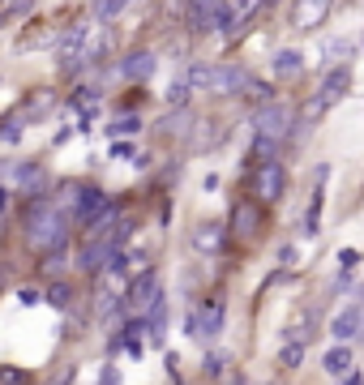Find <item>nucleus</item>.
Returning <instances> with one entry per match:
<instances>
[{
    "instance_id": "f257e3e1",
    "label": "nucleus",
    "mask_w": 364,
    "mask_h": 385,
    "mask_svg": "<svg viewBox=\"0 0 364 385\" xmlns=\"http://www.w3.org/2000/svg\"><path fill=\"white\" fill-rule=\"evenodd\" d=\"M77 236L73 218L65 206H56L51 193H39V197H22V240L30 253H56V248H69Z\"/></svg>"
},
{
    "instance_id": "f03ea898",
    "label": "nucleus",
    "mask_w": 364,
    "mask_h": 385,
    "mask_svg": "<svg viewBox=\"0 0 364 385\" xmlns=\"http://www.w3.org/2000/svg\"><path fill=\"white\" fill-rule=\"evenodd\" d=\"M51 197H56V206L69 210L77 236L94 232V227H108V223H116V218L125 214V201H116L112 193H103V184H90V180H69Z\"/></svg>"
},
{
    "instance_id": "7ed1b4c3",
    "label": "nucleus",
    "mask_w": 364,
    "mask_h": 385,
    "mask_svg": "<svg viewBox=\"0 0 364 385\" xmlns=\"http://www.w3.org/2000/svg\"><path fill=\"white\" fill-rule=\"evenodd\" d=\"M184 77H189L193 94L201 90V94H211V99H232V94H240V90L249 86L253 73H249L244 65H236V61H219V65L193 61V65L184 69Z\"/></svg>"
},
{
    "instance_id": "20e7f679",
    "label": "nucleus",
    "mask_w": 364,
    "mask_h": 385,
    "mask_svg": "<svg viewBox=\"0 0 364 385\" xmlns=\"http://www.w3.org/2000/svg\"><path fill=\"white\" fill-rule=\"evenodd\" d=\"M347 90H351V65H347V61H339V65H330V69L322 73L318 90L308 94V103H304V112H300V116H304L308 125H322L330 107L347 99Z\"/></svg>"
},
{
    "instance_id": "39448f33",
    "label": "nucleus",
    "mask_w": 364,
    "mask_h": 385,
    "mask_svg": "<svg viewBox=\"0 0 364 385\" xmlns=\"http://www.w3.org/2000/svg\"><path fill=\"white\" fill-rule=\"evenodd\" d=\"M120 248H129V244H120V236H116V223H108V227H94V232H82V244H77V270L86 274V279H99L103 270H108V261L120 253Z\"/></svg>"
},
{
    "instance_id": "423d86ee",
    "label": "nucleus",
    "mask_w": 364,
    "mask_h": 385,
    "mask_svg": "<svg viewBox=\"0 0 364 385\" xmlns=\"http://www.w3.org/2000/svg\"><path fill=\"white\" fill-rule=\"evenodd\" d=\"M287 163L279 154L262 158V163H253V168L244 172V184H249V197H257L262 206H279L287 197Z\"/></svg>"
},
{
    "instance_id": "0eeeda50",
    "label": "nucleus",
    "mask_w": 364,
    "mask_h": 385,
    "mask_svg": "<svg viewBox=\"0 0 364 385\" xmlns=\"http://www.w3.org/2000/svg\"><path fill=\"white\" fill-rule=\"evenodd\" d=\"M296 120H300V116H296V107L283 103V99H266V103L249 107V125H253V133H262V137H270V141H279V146H287Z\"/></svg>"
},
{
    "instance_id": "6e6552de",
    "label": "nucleus",
    "mask_w": 364,
    "mask_h": 385,
    "mask_svg": "<svg viewBox=\"0 0 364 385\" xmlns=\"http://www.w3.org/2000/svg\"><path fill=\"white\" fill-rule=\"evenodd\" d=\"M0 180L13 189V197L51 193V176H47V163L43 158H9V163H0Z\"/></svg>"
},
{
    "instance_id": "1a4fd4ad",
    "label": "nucleus",
    "mask_w": 364,
    "mask_h": 385,
    "mask_svg": "<svg viewBox=\"0 0 364 385\" xmlns=\"http://www.w3.org/2000/svg\"><path fill=\"white\" fill-rule=\"evenodd\" d=\"M266 227V206L257 201V197H240L232 201V218H227V232L240 236V240H257Z\"/></svg>"
},
{
    "instance_id": "9d476101",
    "label": "nucleus",
    "mask_w": 364,
    "mask_h": 385,
    "mask_svg": "<svg viewBox=\"0 0 364 385\" xmlns=\"http://www.w3.org/2000/svg\"><path fill=\"white\" fill-rule=\"evenodd\" d=\"M227 240H232V232H227V223H219V218H201V223L189 232V248L197 257H223Z\"/></svg>"
},
{
    "instance_id": "9b49d317",
    "label": "nucleus",
    "mask_w": 364,
    "mask_h": 385,
    "mask_svg": "<svg viewBox=\"0 0 364 385\" xmlns=\"http://www.w3.org/2000/svg\"><path fill=\"white\" fill-rule=\"evenodd\" d=\"M159 291H163V274L154 270V265H142L133 279L125 283V304H129V313H142Z\"/></svg>"
},
{
    "instance_id": "f8f14e48",
    "label": "nucleus",
    "mask_w": 364,
    "mask_h": 385,
    "mask_svg": "<svg viewBox=\"0 0 364 385\" xmlns=\"http://www.w3.org/2000/svg\"><path fill=\"white\" fill-rule=\"evenodd\" d=\"M154 69H159V56H154L150 47H129L125 56L116 61V73L129 82V86H146L154 77Z\"/></svg>"
},
{
    "instance_id": "ddd939ff",
    "label": "nucleus",
    "mask_w": 364,
    "mask_h": 385,
    "mask_svg": "<svg viewBox=\"0 0 364 385\" xmlns=\"http://www.w3.org/2000/svg\"><path fill=\"white\" fill-rule=\"evenodd\" d=\"M193 317H197V334L201 339H219L223 325H227V300L223 296H206L193 304Z\"/></svg>"
},
{
    "instance_id": "4468645a",
    "label": "nucleus",
    "mask_w": 364,
    "mask_h": 385,
    "mask_svg": "<svg viewBox=\"0 0 364 385\" xmlns=\"http://www.w3.org/2000/svg\"><path fill=\"white\" fill-rule=\"evenodd\" d=\"M330 334H334V343H356L360 334H364V300L356 296L351 304H343L334 317H330Z\"/></svg>"
},
{
    "instance_id": "2eb2a0df",
    "label": "nucleus",
    "mask_w": 364,
    "mask_h": 385,
    "mask_svg": "<svg viewBox=\"0 0 364 385\" xmlns=\"http://www.w3.org/2000/svg\"><path fill=\"white\" fill-rule=\"evenodd\" d=\"M223 137H227V125H223V120H215V116H197L184 141H189V150H193V154H201V150L223 146Z\"/></svg>"
},
{
    "instance_id": "dca6fc26",
    "label": "nucleus",
    "mask_w": 364,
    "mask_h": 385,
    "mask_svg": "<svg viewBox=\"0 0 364 385\" xmlns=\"http://www.w3.org/2000/svg\"><path fill=\"white\" fill-rule=\"evenodd\" d=\"M330 9H334V0H296V9H291V26H296L300 34L322 30V22L330 18Z\"/></svg>"
},
{
    "instance_id": "f3484780",
    "label": "nucleus",
    "mask_w": 364,
    "mask_h": 385,
    "mask_svg": "<svg viewBox=\"0 0 364 385\" xmlns=\"http://www.w3.org/2000/svg\"><path fill=\"white\" fill-rule=\"evenodd\" d=\"M304 65H308V56H304L300 47H279L275 56H270V77L275 82H291V77L304 73Z\"/></svg>"
},
{
    "instance_id": "a211bd4d",
    "label": "nucleus",
    "mask_w": 364,
    "mask_h": 385,
    "mask_svg": "<svg viewBox=\"0 0 364 385\" xmlns=\"http://www.w3.org/2000/svg\"><path fill=\"white\" fill-rule=\"evenodd\" d=\"M322 206H326V180H313V201L304 206L300 236H308V240H318V236H322Z\"/></svg>"
},
{
    "instance_id": "6ab92c4d",
    "label": "nucleus",
    "mask_w": 364,
    "mask_h": 385,
    "mask_svg": "<svg viewBox=\"0 0 364 385\" xmlns=\"http://www.w3.org/2000/svg\"><path fill=\"white\" fill-rule=\"evenodd\" d=\"M193 107H168V116L159 120V133L163 137H172V141H184L189 137V129H193Z\"/></svg>"
},
{
    "instance_id": "aec40b11",
    "label": "nucleus",
    "mask_w": 364,
    "mask_h": 385,
    "mask_svg": "<svg viewBox=\"0 0 364 385\" xmlns=\"http://www.w3.org/2000/svg\"><path fill=\"white\" fill-rule=\"evenodd\" d=\"M43 304L69 313V308L77 304V287H73L69 279H47V287H43Z\"/></svg>"
},
{
    "instance_id": "412c9836",
    "label": "nucleus",
    "mask_w": 364,
    "mask_h": 385,
    "mask_svg": "<svg viewBox=\"0 0 364 385\" xmlns=\"http://www.w3.org/2000/svg\"><path fill=\"white\" fill-rule=\"evenodd\" d=\"M351 364H356V355H351V343H334V347L322 355V372H326V377H339V381L351 372Z\"/></svg>"
},
{
    "instance_id": "4be33fe9",
    "label": "nucleus",
    "mask_w": 364,
    "mask_h": 385,
    "mask_svg": "<svg viewBox=\"0 0 364 385\" xmlns=\"http://www.w3.org/2000/svg\"><path fill=\"white\" fill-rule=\"evenodd\" d=\"M142 129H146L142 112H133V107H129V112H120L112 125H103V137H133V133H142Z\"/></svg>"
},
{
    "instance_id": "5701e85b",
    "label": "nucleus",
    "mask_w": 364,
    "mask_h": 385,
    "mask_svg": "<svg viewBox=\"0 0 364 385\" xmlns=\"http://www.w3.org/2000/svg\"><path fill=\"white\" fill-rule=\"evenodd\" d=\"M227 9H232V18L249 30V26H253V18L266 9V0H227Z\"/></svg>"
},
{
    "instance_id": "b1692460",
    "label": "nucleus",
    "mask_w": 364,
    "mask_h": 385,
    "mask_svg": "<svg viewBox=\"0 0 364 385\" xmlns=\"http://www.w3.org/2000/svg\"><path fill=\"white\" fill-rule=\"evenodd\" d=\"M304 355H308V343H300V339H283V351H279V364H283L287 372H296V368L304 364Z\"/></svg>"
},
{
    "instance_id": "393cba45",
    "label": "nucleus",
    "mask_w": 364,
    "mask_h": 385,
    "mask_svg": "<svg viewBox=\"0 0 364 385\" xmlns=\"http://www.w3.org/2000/svg\"><path fill=\"white\" fill-rule=\"evenodd\" d=\"M163 103H168V107H189V103H193V86H189V77H184V73H180L168 90H163Z\"/></svg>"
},
{
    "instance_id": "a878e982",
    "label": "nucleus",
    "mask_w": 364,
    "mask_h": 385,
    "mask_svg": "<svg viewBox=\"0 0 364 385\" xmlns=\"http://www.w3.org/2000/svg\"><path fill=\"white\" fill-rule=\"evenodd\" d=\"M65 261H69V248L43 253V261H39V274H43V279H65Z\"/></svg>"
},
{
    "instance_id": "bb28decb",
    "label": "nucleus",
    "mask_w": 364,
    "mask_h": 385,
    "mask_svg": "<svg viewBox=\"0 0 364 385\" xmlns=\"http://www.w3.org/2000/svg\"><path fill=\"white\" fill-rule=\"evenodd\" d=\"M120 13H125V0H90V18L94 22H108L112 26Z\"/></svg>"
},
{
    "instance_id": "cd10ccee",
    "label": "nucleus",
    "mask_w": 364,
    "mask_h": 385,
    "mask_svg": "<svg viewBox=\"0 0 364 385\" xmlns=\"http://www.w3.org/2000/svg\"><path fill=\"white\" fill-rule=\"evenodd\" d=\"M240 99H244L249 107H257V103H266V99H275V86H270V82H262V77H249V86L240 90Z\"/></svg>"
},
{
    "instance_id": "c85d7f7f",
    "label": "nucleus",
    "mask_w": 364,
    "mask_h": 385,
    "mask_svg": "<svg viewBox=\"0 0 364 385\" xmlns=\"http://www.w3.org/2000/svg\"><path fill=\"white\" fill-rule=\"evenodd\" d=\"M201 377H206V381L227 377V355H223V351H206V355H201Z\"/></svg>"
},
{
    "instance_id": "c756f323",
    "label": "nucleus",
    "mask_w": 364,
    "mask_h": 385,
    "mask_svg": "<svg viewBox=\"0 0 364 385\" xmlns=\"http://www.w3.org/2000/svg\"><path fill=\"white\" fill-rule=\"evenodd\" d=\"M26 137V120L22 116H5V120H0V141H5V146H18Z\"/></svg>"
},
{
    "instance_id": "7c9ffc66",
    "label": "nucleus",
    "mask_w": 364,
    "mask_h": 385,
    "mask_svg": "<svg viewBox=\"0 0 364 385\" xmlns=\"http://www.w3.org/2000/svg\"><path fill=\"white\" fill-rule=\"evenodd\" d=\"M13 296H18L22 308H39V304H43V287H39V283H22Z\"/></svg>"
},
{
    "instance_id": "2f4dec72",
    "label": "nucleus",
    "mask_w": 364,
    "mask_h": 385,
    "mask_svg": "<svg viewBox=\"0 0 364 385\" xmlns=\"http://www.w3.org/2000/svg\"><path fill=\"white\" fill-rule=\"evenodd\" d=\"M26 13H34V0H9V5L0 9V22H18Z\"/></svg>"
},
{
    "instance_id": "473e14b6",
    "label": "nucleus",
    "mask_w": 364,
    "mask_h": 385,
    "mask_svg": "<svg viewBox=\"0 0 364 385\" xmlns=\"http://www.w3.org/2000/svg\"><path fill=\"white\" fill-rule=\"evenodd\" d=\"M351 51H356V43H351V39H334V43L326 47V61H330V65H339V61H351Z\"/></svg>"
},
{
    "instance_id": "72a5a7b5",
    "label": "nucleus",
    "mask_w": 364,
    "mask_h": 385,
    "mask_svg": "<svg viewBox=\"0 0 364 385\" xmlns=\"http://www.w3.org/2000/svg\"><path fill=\"white\" fill-rule=\"evenodd\" d=\"M296 261H300V248H296L291 240L275 248V265H279V270H296Z\"/></svg>"
},
{
    "instance_id": "f704fd0d",
    "label": "nucleus",
    "mask_w": 364,
    "mask_h": 385,
    "mask_svg": "<svg viewBox=\"0 0 364 385\" xmlns=\"http://www.w3.org/2000/svg\"><path fill=\"white\" fill-rule=\"evenodd\" d=\"M108 154H112V158H120V163H133V154H137V146H133V141H125V137H112V146H108Z\"/></svg>"
},
{
    "instance_id": "c9c22d12",
    "label": "nucleus",
    "mask_w": 364,
    "mask_h": 385,
    "mask_svg": "<svg viewBox=\"0 0 364 385\" xmlns=\"http://www.w3.org/2000/svg\"><path fill=\"white\" fill-rule=\"evenodd\" d=\"M356 265H360V248H343L339 253V274H347V279H351Z\"/></svg>"
},
{
    "instance_id": "e433bc0d",
    "label": "nucleus",
    "mask_w": 364,
    "mask_h": 385,
    "mask_svg": "<svg viewBox=\"0 0 364 385\" xmlns=\"http://www.w3.org/2000/svg\"><path fill=\"white\" fill-rule=\"evenodd\" d=\"M163 368H168L172 381H180V355H176V351H163Z\"/></svg>"
},
{
    "instance_id": "4c0bfd02",
    "label": "nucleus",
    "mask_w": 364,
    "mask_h": 385,
    "mask_svg": "<svg viewBox=\"0 0 364 385\" xmlns=\"http://www.w3.org/2000/svg\"><path fill=\"white\" fill-rule=\"evenodd\" d=\"M99 381H108V385H116V381H120V368H116L112 360H108V364H99Z\"/></svg>"
},
{
    "instance_id": "58836bf2",
    "label": "nucleus",
    "mask_w": 364,
    "mask_h": 385,
    "mask_svg": "<svg viewBox=\"0 0 364 385\" xmlns=\"http://www.w3.org/2000/svg\"><path fill=\"white\" fill-rule=\"evenodd\" d=\"M9 210H13V189H9L5 180H0V214L9 218Z\"/></svg>"
},
{
    "instance_id": "ea45409f",
    "label": "nucleus",
    "mask_w": 364,
    "mask_h": 385,
    "mask_svg": "<svg viewBox=\"0 0 364 385\" xmlns=\"http://www.w3.org/2000/svg\"><path fill=\"white\" fill-rule=\"evenodd\" d=\"M0 381H30V372H22V368H0Z\"/></svg>"
},
{
    "instance_id": "a19ab883",
    "label": "nucleus",
    "mask_w": 364,
    "mask_h": 385,
    "mask_svg": "<svg viewBox=\"0 0 364 385\" xmlns=\"http://www.w3.org/2000/svg\"><path fill=\"white\" fill-rule=\"evenodd\" d=\"M219 184H223V180H219V176H215V172H206V176H201V189H206V193H215V189H219Z\"/></svg>"
},
{
    "instance_id": "79ce46f5",
    "label": "nucleus",
    "mask_w": 364,
    "mask_h": 385,
    "mask_svg": "<svg viewBox=\"0 0 364 385\" xmlns=\"http://www.w3.org/2000/svg\"><path fill=\"white\" fill-rule=\"evenodd\" d=\"M73 133H77V129H69V125H65V129H61V133H56V137H51V141H56V146H65V141H69V137H73Z\"/></svg>"
},
{
    "instance_id": "37998d69",
    "label": "nucleus",
    "mask_w": 364,
    "mask_h": 385,
    "mask_svg": "<svg viewBox=\"0 0 364 385\" xmlns=\"http://www.w3.org/2000/svg\"><path fill=\"white\" fill-rule=\"evenodd\" d=\"M0 232H5V214H0Z\"/></svg>"
},
{
    "instance_id": "c03bdc74",
    "label": "nucleus",
    "mask_w": 364,
    "mask_h": 385,
    "mask_svg": "<svg viewBox=\"0 0 364 385\" xmlns=\"http://www.w3.org/2000/svg\"><path fill=\"white\" fill-rule=\"evenodd\" d=\"M129 5H137V0H125V9H129Z\"/></svg>"
}]
</instances>
